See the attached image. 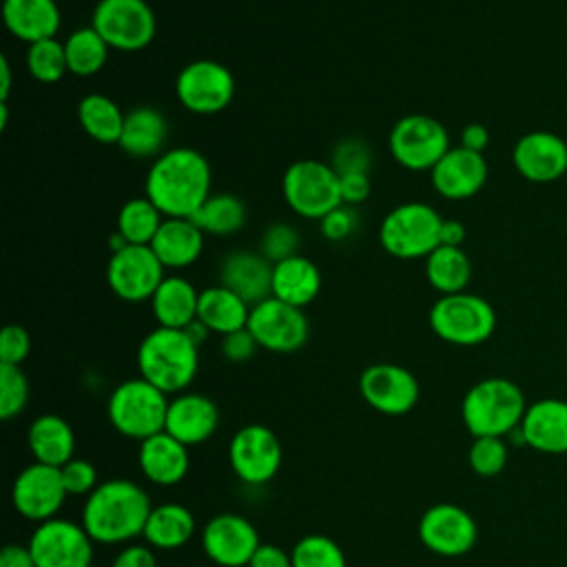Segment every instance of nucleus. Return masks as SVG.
Masks as SVG:
<instances>
[{
    "label": "nucleus",
    "instance_id": "obj_52",
    "mask_svg": "<svg viewBox=\"0 0 567 567\" xmlns=\"http://www.w3.org/2000/svg\"><path fill=\"white\" fill-rule=\"evenodd\" d=\"M0 567H35L29 545L9 543L0 554Z\"/></svg>",
    "mask_w": 567,
    "mask_h": 567
},
{
    "label": "nucleus",
    "instance_id": "obj_44",
    "mask_svg": "<svg viewBox=\"0 0 567 567\" xmlns=\"http://www.w3.org/2000/svg\"><path fill=\"white\" fill-rule=\"evenodd\" d=\"M330 166L339 175L348 173H370L372 166V151L370 146L359 137H346L334 144L330 153Z\"/></svg>",
    "mask_w": 567,
    "mask_h": 567
},
{
    "label": "nucleus",
    "instance_id": "obj_33",
    "mask_svg": "<svg viewBox=\"0 0 567 567\" xmlns=\"http://www.w3.org/2000/svg\"><path fill=\"white\" fill-rule=\"evenodd\" d=\"M195 534V516L186 505L162 503L151 509L144 525V540L153 549H177Z\"/></svg>",
    "mask_w": 567,
    "mask_h": 567
},
{
    "label": "nucleus",
    "instance_id": "obj_17",
    "mask_svg": "<svg viewBox=\"0 0 567 567\" xmlns=\"http://www.w3.org/2000/svg\"><path fill=\"white\" fill-rule=\"evenodd\" d=\"M359 392L374 412L403 416L416 405L421 388L408 368L399 363H372L359 377Z\"/></svg>",
    "mask_w": 567,
    "mask_h": 567
},
{
    "label": "nucleus",
    "instance_id": "obj_30",
    "mask_svg": "<svg viewBox=\"0 0 567 567\" xmlns=\"http://www.w3.org/2000/svg\"><path fill=\"white\" fill-rule=\"evenodd\" d=\"M321 290V272L317 264L301 252L272 264V297L306 308L317 299Z\"/></svg>",
    "mask_w": 567,
    "mask_h": 567
},
{
    "label": "nucleus",
    "instance_id": "obj_25",
    "mask_svg": "<svg viewBox=\"0 0 567 567\" xmlns=\"http://www.w3.org/2000/svg\"><path fill=\"white\" fill-rule=\"evenodd\" d=\"M137 463L142 474L159 485V487H171L184 481L188 474V447L179 443L175 436L168 432H157L140 443L137 452Z\"/></svg>",
    "mask_w": 567,
    "mask_h": 567
},
{
    "label": "nucleus",
    "instance_id": "obj_56",
    "mask_svg": "<svg viewBox=\"0 0 567 567\" xmlns=\"http://www.w3.org/2000/svg\"><path fill=\"white\" fill-rule=\"evenodd\" d=\"M184 332L193 339L195 346H202V343L208 339V334H210V330H208L199 319H195L193 323H188V326L184 328Z\"/></svg>",
    "mask_w": 567,
    "mask_h": 567
},
{
    "label": "nucleus",
    "instance_id": "obj_50",
    "mask_svg": "<svg viewBox=\"0 0 567 567\" xmlns=\"http://www.w3.org/2000/svg\"><path fill=\"white\" fill-rule=\"evenodd\" d=\"M111 567H157L151 545H128L113 558Z\"/></svg>",
    "mask_w": 567,
    "mask_h": 567
},
{
    "label": "nucleus",
    "instance_id": "obj_2",
    "mask_svg": "<svg viewBox=\"0 0 567 567\" xmlns=\"http://www.w3.org/2000/svg\"><path fill=\"white\" fill-rule=\"evenodd\" d=\"M151 509V498L137 483L109 478L86 496L82 527L93 543L120 545L144 534Z\"/></svg>",
    "mask_w": 567,
    "mask_h": 567
},
{
    "label": "nucleus",
    "instance_id": "obj_42",
    "mask_svg": "<svg viewBox=\"0 0 567 567\" xmlns=\"http://www.w3.org/2000/svg\"><path fill=\"white\" fill-rule=\"evenodd\" d=\"M29 403V379L20 365L0 363V416L4 421L22 414Z\"/></svg>",
    "mask_w": 567,
    "mask_h": 567
},
{
    "label": "nucleus",
    "instance_id": "obj_36",
    "mask_svg": "<svg viewBox=\"0 0 567 567\" xmlns=\"http://www.w3.org/2000/svg\"><path fill=\"white\" fill-rule=\"evenodd\" d=\"M246 204L233 193H213L202 208L190 217L204 235L226 237L244 228L246 224Z\"/></svg>",
    "mask_w": 567,
    "mask_h": 567
},
{
    "label": "nucleus",
    "instance_id": "obj_8",
    "mask_svg": "<svg viewBox=\"0 0 567 567\" xmlns=\"http://www.w3.org/2000/svg\"><path fill=\"white\" fill-rule=\"evenodd\" d=\"M281 193L288 208L303 219H321L332 208L341 206L339 173L330 162L297 159L281 179Z\"/></svg>",
    "mask_w": 567,
    "mask_h": 567
},
{
    "label": "nucleus",
    "instance_id": "obj_53",
    "mask_svg": "<svg viewBox=\"0 0 567 567\" xmlns=\"http://www.w3.org/2000/svg\"><path fill=\"white\" fill-rule=\"evenodd\" d=\"M489 144V133L483 124L478 122H472L467 124L463 131H461V146L463 148H470V151H476V153H483Z\"/></svg>",
    "mask_w": 567,
    "mask_h": 567
},
{
    "label": "nucleus",
    "instance_id": "obj_11",
    "mask_svg": "<svg viewBox=\"0 0 567 567\" xmlns=\"http://www.w3.org/2000/svg\"><path fill=\"white\" fill-rule=\"evenodd\" d=\"M179 104L195 115L221 113L235 97V78L217 60H193L175 78Z\"/></svg>",
    "mask_w": 567,
    "mask_h": 567
},
{
    "label": "nucleus",
    "instance_id": "obj_49",
    "mask_svg": "<svg viewBox=\"0 0 567 567\" xmlns=\"http://www.w3.org/2000/svg\"><path fill=\"white\" fill-rule=\"evenodd\" d=\"M339 193H341V202L348 204V206L363 204L370 197V193H372L370 173L339 175Z\"/></svg>",
    "mask_w": 567,
    "mask_h": 567
},
{
    "label": "nucleus",
    "instance_id": "obj_47",
    "mask_svg": "<svg viewBox=\"0 0 567 567\" xmlns=\"http://www.w3.org/2000/svg\"><path fill=\"white\" fill-rule=\"evenodd\" d=\"M31 352V337L29 332L18 326L9 323L0 332V363L9 365H20Z\"/></svg>",
    "mask_w": 567,
    "mask_h": 567
},
{
    "label": "nucleus",
    "instance_id": "obj_35",
    "mask_svg": "<svg viewBox=\"0 0 567 567\" xmlns=\"http://www.w3.org/2000/svg\"><path fill=\"white\" fill-rule=\"evenodd\" d=\"M472 277V264L458 246H436L425 257V279L441 295L463 292Z\"/></svg>",
    "mask_w": 567,
    "mask_h": 567
},
{
    "label": "nucleus",
    "instance_id": "obj_21",
    "mask_svg": "<svg viewBox=\"0 0 567 567\" xmlns=\"http://www.w3.org/2000/svg\"><path fill=\"white\" fill-rule=\"evenodd\" d=\"M430 182L445 199L474 197L487 182V162L483 153L452 146L430 171Z\"/></svg>",
    "mask_w": 567,
    "mask_h": 567
},
{
    "label": "nucleus",
    "instance_id": "obj_15",
    "mask_svg": "<svg viewBox=\"0 0 567 567\" xmlns=\"http://www.w3.org/2000/svg\"><path fill=\"white\" fill-rule=\"evenodd\" d=\"M29 549L35 567H91L93 563V538L82 523L58 516L35 527Z\"/></svg>",
    "mask_w": 567,
    "mask_h": 567
},
{
    "label": "nucleus",
    "instance_id": "obj_22",
    "mask_svg": "<svg viewBox=\"0 0 567 567\" xmlns=\"http://www.w3.org/2000/svg\"><path fill=\"white\" fill-rule=\"evenodd\" d=\"M219 425V410L213 399L199 392H179L168 401L164 432L186 447L208 441Z\"/></svg>",
    "mask_w": 567,
    "mask_h": 567
},
{
    "label": "nucleus",
    "instance_id": "obj_40",
    "mask_svg": "<svg viewBox=\"0 0 567 567\" xmlns=\"http://www.w3.org/2000/svg\"><path fill=\"white\" fill-rule=\"evenodd\" d=\"M290 558L292 567H348L339 543L323 534H308L297 540Z\"/></svg>",
    "mask_w": 567,
    "mask_h": 567
},
{
    "label": "nucleus",
    "instance_id": "obj_14",
    "mask_svg": "<svg viewBox=\"0 0 567 567\" xmlns=\"http://www.w3.org/2000/svg\"><path fill=\"white\" fill-rule=\"evenodd\" d=\"M228 461L241 483L264 485L279 472L284 450L270 427L250 423L235 432L228 445Z\"/></svg>",
    "mask_w": 567,
    "mask_h": 567
},
{
    "label": "nucleus",
    "instance_id": "obj_45",
    "mask_svg": "<svg viewBox=\"0 0 567 567\" xmlns=\"http://www.w3.org/2000/svg\"><path fill=\"white\" fill-rule=\"evenodd\" d=\"M62 483L69 496H89L100 483H97V470L86 458H71L60 467Z\"/></svg>",
    "mask_w": 567,
    "mask_h": 567
},
{
    "label": "nucleus",
    "instance_id": "obj_24",
    "mask_svg": "<svg viewBox=\"0 0 567 567\" xmlns=\"http://www.w3.org/2000/svg\"><path fill=\"white\" fill-rule=\"evenodd\" d=\"M525 445L543 454H567V401L540 399L527 405L520 421Z\"/></svg>",
    "mask_w": 567,
    "mask_h": 567
},
{
    "label": "nucleus",
    "instance_id": "obj_4",
    "mask_svg": "<svg viewBox=\"0 0 567 567\" xmlns=\"http://www.w3.org/2000/svg\"><path fill=\"white\" fill-rule=\"evenodd\" d=\"M527 410L523 390L505 377H487L474 383L461 401V419L476 436H503L514 432Z\"/></svg>",
    "mask_w": 567,
    "mask_h": 567
},
{
    "label": "nucleus",
    "instance_id": "obj_5",
    "mask_svg": "<svg viewBox=\"0 0 567 567\" xmlns=\"http://www.w3.org/2000/svg\"><path fill=\"white\" fill-rule=\"evenodd\" d=\"M166 410L168 394L142 377L126 379L115 385L106 403V414L115 432L140 443L157 432H164Z\"/></svg>",
    "mask_w": 567,
    "mask_h": 567
},
{
    "label": "nucleus",
    "instance_id": "obj_39",
    "mask_svg": "<svg viewBox=\"0 0 567 567\" xmlns=\"http://www.w3.org/2000/svg\"><path fill=\"white\" fill-rule=\"evenodd\" d=\"M24 66L35 82H42V84L60 82L69 73L64 42H60L58 38H47V40L27 44Z\"/></svg>",
    "mask_w": 567,
    "mask_h": 567
},
{
    "label": "nucleus",
    "instance_id": "obj_29",
    "mask_svg": "<svg viewBox=\"0 0 567 567\" xmlns=\"http://www.w3.org/2000/svg\"><path fill=\"white\" fill-rule=\"evenodd\" d=\"M199 290L179 275H166L151 297V310L162 328L184 330L197 319Z\"/></svg>",
    "mask_w": 567,
    "mask_h": 567
},
{
    "label": "nucleus",
    "instance_id": "obj_10",
    "mask_svg": "<svg viewBox=\"0 0 567 567\" xmlns=\"http://www.w3.org/2000/svg\"><path fill=\"white\" fill-rule=\"evenodd\" d=\"M390 153L408 171H432L439 159L452 148L447 128L432 115H403L390 131Z\"/></svg>",
    "mask_w": 567,
    "mask_h": 567
},
{
    "label": "nucleus",
    "instance_id": "obj_34",
    "mask_svg": "<svg viewBox=\"0 0 567 567\" xmlns=\"http://www.w3.org/2000/svg\"><path fill=\"white\" fill-rule=\"evenodd\" d=\"M126 113L104 93H86L78 102V122L82 131L100 144H117Z\"/></svg>",
    "mask_w": 567,
    "mask_h": 567
},
{
    "label": "nucleus",
    "instance_id": "obj_28",
    "mask_svg": "<svg viewBox=\"0 0 567 567\" xmlns=\"http://www.w3.org/2000/svg\"><path fill=\"white\" fill-rule=\"evenodd\" d=\"M166 137H168V122L164 113L155 106L142 104L126 111L124 128L117 146L135 159H155L166 151L164 148Z\"/></svg>",
    "mask_w": 567,
    "mask_h": 567
},
{
    "label": "nucleus",
    "instance_id": "obj_13",
    "mask_svg": "<svg viewBox=\"0 0 567 567\" xmlns=\"http://www.w3.org/2000/svg\"><path fill=\"white\" fill-rule=\"evenodd\" d=\"M164 277L166 268L151 246L126 244L122 250L111 252L106 264V284L111 292L128 303L151 301Z\"/></svg>",
    "mask_w": 567,
    "mask_h": 567
},
{
    "label": "nucleus",
    "instance_id": "obj_55",
    "mask_svg": "<svg viewBox=\"0 0 567 567\" xmlns=\"http://www.w3.org/2000/svg\"><path fill=\"white\" fill-rule=\"evenodd\" d=\"M9 93H11V64L2 55L0 58V102H7Z\"/></svg>",
    "mask_w": 567,
    "mask_h": 567
},
{
    "label": "nucleus",
    "instance_id": "obj_43",
    "mask_svg": "<svg viewBox=\"0 0 567 567\" xmlns=\"http://www.w3.org/2000/svg\"><path fill=\"white\" fill-rule=\"evenodd\" d=\"M299 244L301 237L297 233L295 226L286 224V221H275L270 224L259 239V252L270 261V264H279L288 257L299 255Z\"/></svg>",
    "mask_w": 567,
    "mask_h": 567
},
{
    "label": "nucleus",
    "instance_id": "obj_20",
    "mask_svg": "<svg viewBox=\"0 0 567 567\" xmlns=\"http://www.w3.org/2000/svg\"><path fill=\"white\" fill-rule=\"evenodd\" d=\"M512 162L525 179L547 184L567 173V144L556 133L529 131L514 144Z\"/></svg>",
    "mask_w": 567,
    "mask_h": 567
},
{
    "label": "nucleus",
    "instance_id": "obj_54",
    "mask_svg": "<svg viewBox=\"0 0 567 567\" xmlns=\"http://www.w3.org/2000/svg\"><path fill=\"white\" fill-rule=\"evenodd\" d=\"M465 226L458 219H443L441 224V246H463Z\"/></svg>",
    "mask_w": 567,
    "mask_h": 567
},
{
    "label": "nucleus",
    "instance_id": "obj_23",
    "mask_svg": "<svg viewBox=\"0 0 567 567\" xmlns=\"http://www.w3.org/2000/svg\"><path fill=\"white\" fill-rule=\"evenodd\" d=\"M219 284L255 306L272 295V264L259 250H233L219 264Z\"/></svg>",
    "mask_w": 567,
    "mask_h": 567
},
{
    "label": "nucleus",
    "instance_id": "obj_51",
    "mask_svg": "<svg viewBox=\"0 0 567 567\" xmlns=\"http://www.w3.org/2000/svg\"><path fill=\"white\" fill-rule=\"evenodd\" d=\"M248 567H292V558L279 545L261 543L252 554Z\"/></svg>",
    "mask_w": 567,
    "mask_h": 567
},
{
    "label": "nucleus",
    "instance_id": "obj_9",
    "mask_svg": "<svg viewBox=\"0 0 567 567\" xmlns=\"http://www.w3.org/2000/svg\"><path fill=\"white\" fill-rule=\"evenodd\" d=\"M91 27L104 38L109 49L135 53L153 42L157 20L146 0H97Z\"/></svg>",
    "mask_w": 567,
    "mask_h": 567
},
{
    "label": "nucleus",
    "instance_id": "obj_31",
    "mask_svg": "<svg viewBox=\"0 0 567 567\" xmlns=\"http://www.w3.org/2000/svg\"><path fill=\"white\" fill-rule=\"evenodd\" d=\"M27 445L38 463L62 467L73 458V427L58 414H40L27 430Z\"/></svg>",
    "mask_w": 567,
    "mask_h": 567
},
{
    "label": "nucleus",
    "instance_id": "obj_38",
    "mask_svg": "<svg viewBox=\"0 0 567 567\" xmlns=\"http://www.w3.org/2000/svg\"><path fill=\"white\" fill-rule=\"evenodd\" d=\"M162 221H164V215L157 210V206L146 195L131 197L122 204V208L117 213L115 230L126 239V244L151 246Z\"/></svg>",
    "mask_w": 567,
    "mask_h": 567
},
{
    "label": "nucleus",
    "instance_id": "obj_32",
    "mask_svg": "<svg viewBox=\"0 0 567 567\" xmlns=\"http://www.w3.org/2000/svg\"><path fill=\"white\" fill-rule=\"evenodd\" d=\"M250 303H246L237 292L217 284L199 290L197 319L215 334H230L248 326Z\"/></svg>",
    "mask_w": 567,
    "mask_h": 567
},
{
    "label": "nucleus",
    "instance_id": "obj_46",
    "mask_svg": "<svg viewBox=\"0 0 567 567\" xmlns=\"http://www.w3.org/2000/svg\"><path fill=\"white\" fill-rule=\"evenodd\" d=\"M357 226H359V213L354 210V206H348V204H341V206L332 208L330 213H326L319 219L321 235L328 241H343V239H348L357 230Z\"/></svg>",
    "mask_w": 567,
    "mask_h": 567
},
{
    "label": "nucleus",
    "instance_id": "obj_3",
    "mask_svg": "<svg viewBox=\"0 0 567 567\" xmlns=\"http://www.w3.org/2000/svg\"><path fill=\"white\" fill-rule=\"evenodd\" d=\"M199 368V346L184 330H151L137 348L140 377L159 388L164 394L184 392Z\"/></svg>",
    "mask_w": 567,
    "mask_h": 567
},
{
    "label": "nucleus",
    "instance_id": "obj_6",
    "mask_svg": "<svg viewBox=\"0 0 567 567\" xmlns=\"http://www.w3.org/2000/svg\"><path fill=\"white\" fill-rule=\"evenodd\" d=\"M443 217L423 202H405L394 206L379 226L383 250L396 259H425L441 246Z\"/></svg>",
    "mask_w": 567,
    "mask_h": 567
},
{
    "label": "nucleus",
    "instance_id": "obj_26",
    "mask_svg": "<svg viewBox=\"0 0 567 567\" xmlns=\"http://www.w3.org/2000/svg\"><path fill=\"white\" fill-rule=\"evenodd\" d=\"M2 22L13 38L33 44L55 38L62 13L55 0H2Z\"/></svg>",
    "mask_w": 567,
    "mask_h": 567
},
{
    "label": "nucleus",
    "instance_id": "obj_18",
    "mask_svg": "<svg viewBox=\"0 0 567 567\" xmlns=\"http://www.w3.org/2000/svg\"><path fill=\"white\" fill-rule=\"evenodd\" d=\"M66 489L62 483L60 467L44 465L33 461L27 465L13 481L11 501L16 512L33 523H44L55 518L60 507L64 505Z\"/></svg>",
    "mask_w": 567,
    "mask_h": 567
},
{
    "label": "nucleus",
    "instance_id": "obj_16",
    "mask_svg": "<svg viewBox=\"0 0 567 567\" xmlns=\"http://www.w3.org/2000/svg\"><path fill=\"white\" fill-rule=\"evenodd\" d=\"M419 538L436 556L456 558L467 554L478 538L474 516L454 503H436L419 518Z\"/></svg>",
    "mask_w": 567,
    "mask_h": 567
},
{
    "label": "nucleus",
    "instance_id": "obj_48",
    "mask_svg": "<svg viewBox=\"0 0 567 567\" xmlns=\"http://www.w3.org/2000/svg\"><path fill=\"white\" fill-rule=\"evenodd\" d=\"M219 348H221V354H224L226 361L244 363V361L252 359V354L257 352L259 346H257L255 337L250 334V330L241 328V330H235L230 334H224Z\"/></svg>",
    "mask_w": 567,
    "mask_h": 567
},
{
    "label": "nucleus",
    "instance_id": "obj_41",
    "mask_svg": "<svg viewBox=\"0 0 567 567\" xmlns=\"http://www.w3.org/2000/svg\"><path fill=\"white\" fill-rule=\"evenodd\" d=\"M507 443L503 436H476L467 450V463L474 474L492 478L507 465Z\"/></svg>",
    "mask_w": 567,
    "mask_h": 567
},
{
    "label": "nucleus",
    "instance_id": "obj_12",
    "mask_svg": "<svg viewBox=\"0 0 567 567\" xmlns=\"http://www.w3.org/2000/svg\"><path fill=\"white\" fill-rule=\"evenodd\" d=\"M246 328L250 330L259 348L277 354H290L301 350L310 334V323L303 315V308L290 306L272 295L250 306Z\"/></svg>",
    "mask_w": 567,
    "mask_h": 567
},
{
    "label": "nucleus",
    "instance_id": "obj_19",
    "mask_svg": "<svg viewBox=\"0 0 567 567\" xmlns=\"http://www.w3.org/2000/svg\"><path fill=\"white\" fill-rule=\"evenodd\" d=\"M259 545L255 525L241 514L221 512L202 529V549L219 567H248Z\"/></svg>",
    "mask_w": 567,
    "mask_h": 567
},
{
    "label": "nucleus",
    "instance_id": "obj_27",
    "mask_svg": "<svg viewBox=\"0 0 567 567\" xmlns=\"http://www.w3.org/2000/svg\"><path fill=\"white\" fill-rule=\"evenodd\" d=\"M202 228L186 217H164L159 230L151 241V250L162 261L164 268H188L193 266L204 250Z\"/></svg>",
    "mask_w": 567,
    "mask_h": 567
},
{
    "label": "nucleus",
    "instance_id": "obj_1",
    "mask_svg": "<svg viewBox=\"0 0 567 567\" xmlns=\"http://www.w3.org/2000/svg\"><path fill=\"white\" fill-rule=\"evenodd\" d=\"M210 186L213 168L208 159L190 146H175L151 162L144 195L164 217L190 219L213 195Z\"/></svg>",
    "mask_w": 567,
    "mask_h": 567
},
{
    "label": "nucleus",
    "instance_id": "obj_7",
    "mask_svg": "<svg viewBox=\"0 0 567 567\" xmlns=\"http://www.w3.org/2000/svg\"><path fill=\"white\" fill-rule=\"evenodd\" d=\"M432 332L452 346H478L496 330L492 303L472 292L441 295L427 315Z\"/></svg>",
    "mask_w": 567,
    "mask_h": 567
},
{
    "label": "nucleus",
    "instance_id": "obj_37",
    "mask_svg": "<svg viewBox=\"0 0 567 567\" xmlns=\"http://www.w3.org/2000/svg\"><path fill=\"white\" fill-rule=\"evenodd\" d=\"M109 44L91 24L78 27L64 40L69 73L78 78H91L102 71L109 60Z\"/></svg>",
    "mask_w": 567,
    "mask_h": 567
}]
</instances>
